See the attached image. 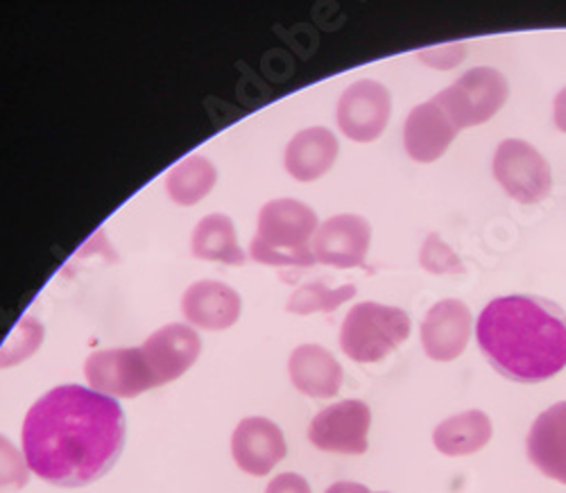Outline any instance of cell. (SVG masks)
Wrapping results in <instances>:
<instances>
[{"mask_svg": "<svg viewBox=\"0 0 566 493\" xmlns=\"http://www.w3.org/2000/svg\"><path fill=\"white\" fill-rule=\"evenodd\" d=\"M510 84L505 75L490 66L471 69L449 88L433 95L458 132L479 127L494 118L507 103Z\"/></svg>", "mask_w": 566, "mask_h": 493, "instance_id": "5b68a950", "label": "cell"}, {"mask_svg": "<svg viewBox=\"0 0 566 493\" xmlns=\"http://www.w3.org/2000/svg\"><path fill=\"white\" fill-rule=\"evenodd\" d=\"M467 55H469V45L464 41L421 48V51L417 53L419 62L427 64L433 71H451V69L460 66L467 60Z\"/></svg>", "mask_w": 566, "mask_h": 493, "instance_id": "484cf974", "label": "cell"}, {"mask_svg": "<svg viewBox=\"0 0 566 493\" xmlns=\"http://www.w3.org/2000/svg\"><path fill=\"white\" fill-rule=\"evenodd\" d=\"M191 252L200 261L224 265H243L248 261L239 238H235V227L224 213H211L198 222L191 238Z\"/></svg>", "mask_w": 566, "mask_h": 493, "instance_id": "ffe728a7", "label": "cell"}, {"mask_svg": "<svg viewBox=\"0 0 566 493\" xmlns=\"http://www.w3.org/2000/svg\"><path fill=\"white\" fill-rule=\"evenodd\" d=\"M371 227L356 213H340L322 222L313 235L315 263L332 268H363L369 252Z\"/></svg>", "mask_w": 566, "mask_h": 493, "instance_id": "30bf717a", "label": "cell"}, {"mask_svg": "<svg viewBox=\"0 0 566 493\" xmlns=\"http://www.w3.org/2000/svg\"><path fill=\"white\" fill-rule=\"evenodd\" d=\"M492 439V421L481 410H467L444 419L433 430V443L442 455L462 458L485 449Z\"/></svg>", "mask_w": 566, "mask_h": 493, "instance_id": "d6986e66", "label": "cell"}, {"mask_svg": "<svg viewBox=\"0 0 566 493\" xmlns=\"http://www.w3.org/2000/svg\"><path fill=\"white\" fill-rule=\"evenodd\" d=\"M241 294L222 281H196L181 294V313L188 324L205 331H227L241 317Z\"/></svg>", "mask_w": 566, "mask_h": 493, "instance_id": "5bb4252c", "label": "cell"}, {"mask_svg": "<svg viewBox=\"0 0 566 493\" xmlns=\"http://www.w3.org/2000/svg\"><path fill=\"white\" fill-rule=\"evenodd\" d=\"M553 118L559 132L566 134V86L555 95V103H553Z\"/></svg>", "mask_w": 566, "mask_h": 493, "instance_id": "83f0119b", "label": "cell"}, {"mask_svg": "<svg viewBox=\"0 0 566 493\" xmlns=\"http://www.w3.org/2000/svg\"><path fill=\"white\" fill-rule=\"evenodd\" d=\"M410 337L406 311L365 302L354 306L340 328V349L354 363H381Z\"/></svg>", "mask_w": 566, "mask_h": 493, "instance_id": "277c9868", "label": "cell"}, {"mask_svg": "<svg viewBox=\"0 0 566 493\" xmlns=\"http://www.w3.org/2000/svg\"><path fill=\"white\" fill-rule=\"evenodd\" d=\"M265 493H313L306 478L297 473H281L265 486Z\"/></svg>", "mask_w": 566, "mask_h": 493, "instance_id": "4316f807", "label": "cell"}, {"mask_svg": "<svg viewBox=\"0 0 566 493\" xmlns=\"http://www.w3.org/2000/svg\"><path fill=\"white\" fill-rule=\"evenodd\" d=\"M30 480V466L25 455L14 443L0 434V491H19Z\"/></svg>", "mask_w": 566, "mask_h": 493, "instance_id": "d4e9b609", "label": "cell"}, {"mask_svg": "<svg viewBox=\"0 0 566 493\" xmlns=\"http://www.w3.org/2000/svg\"><path fill=\"white\" fill-rule=\"evenodd\" d=\"M526 451L539 473L566 484V401L551 406L535 419Z\"/></svg>", "mask_w": 566, "mask_h": 493, "instance_id": "2e32d148", "label": "cell"}, {"mask_svg": "<svg viewBox=\"0 0 566 493\" xmlns=\"http://www.w3.org/2000/svg\"><path fill=\"white\" fill-rule=\"evenodd\" d=\"M200 352V335L186 324H168L155 331L140 347L157 387L184 376L196 365Z\"/></svg>", "mask_w": 566, "mask_h": 493, "instance_id": "8fae6325", "label": "cell"}, {"mask_svg": "<svg viewBox=\"0 0 566 493\" xmlns=\"http://www.w3.org/2000/svg\"><path fill=\"white\" fill-rule=\"evenodd\" d=\"M324 493H374V491H369L365 484H358V482H336Z\"/></svg>", "mask_w": 566, "mask_h": 493, "instance_id": "f1b7e54d", "label": "cell"}, {"mask_svg": "<svg viewBox=\"0 0 566 493\" xmlns=\"http://www.w3.org/2000/svg\"><path fill=\"white\" fill-rule=\"evenodd\" d=\"M384 493H386V491H384Z\"/></svg>", "mask_w": 566, "mask_h": 493, "instance_id": "f546056e", "label": "cell"}, {"mask_svg": "<svg viewBox=\"0 0 566 493\" xmlns=\"http://www.w3.org/2000/svg\"><path fill=\"white\" fill-rule=\"evenodd\" d=\"M84 376L93 391L112 399H134L157 387L140 347L91 354L84 363Z\"/></svg>", "mask_w": 566, "mask_h": 493, "instance_id": "52a82bcc", "label": "cell"}, {"mask_svg": "<svg viewBox=\"0 0 566 493\" xmlns=\"http://www.w3.org/2000/svg\"><path fill=\"white\" fill-rule=\"evenodd\" d=\"M421 347L436 363H451L464 354L471 337V313L458 300L436 304L421 322Z\"/></svg>", "mask_w": 566, "mask_h": 493, "instance_id": "4fadbf2b", "label": "cell"}, {"mask_svg": "<svg viewBox=\"0 0 566 493\" xmlns=\"http://www.w3.org/2000/svg\"><path fill=\"white\" fill-rule=\"evenodd\" d=\"M458 136V129L444 114V109L433 101L417 105L403 125L406 153L417 164L438 161Z\"/></svg>", "mask_w": 566, "mask_h": 493, "instance_id": "9a60e30c", "label": "cell"}, {"mask_svg": "<svg viewBox=\"0 0 566 493\" xmlns=\"http://www.w3.org/2000/svg\"><path fill=\"white\" fill-rule=\"evenodd\" d=\"M338 138L326 127H308L295 134L283 155V164L293 179L315 181L334 168L338 159Z\"/></svg>", "mask_w": 566, "mask_h": 493, "instance_id": "ac0fdd59", "label": "cell"}, {"mask_svg": "<svg viewBox=\"0 0 566 493\" xmlns=\"http://www.w3.org/2000/svg\"><path fill=\"white\" fill-rule=\"evenodd\" d=\"M419 265L431 274H438V276L464 274L467 272L464 263L458 259V254L438 233H429L427 240H423L421 252H419Z\"/></svg>", "mask_w": 566, "mask_h": 493, "instance_id": "cb8c5ba5", "label": "cell"}, {"mask_svg": "<svg viewBox=\"0 0 566 493\" xmlns=\"http://www.w3.org/2000/svg\"><path fill=\"white\" fill-rule=\"evenodd\" d=\"M286 439L281 428L265 417H248L231 434V455L241 471L250 475H268L286 458Z\"/></svg>", "mask_w": 566, "mask_h": 493, "instance_id": "7c38bea8", "label": "cell"}, {"mask_svg": "<svg viewBox=\"0 0 566 493\" xmlns=\"http://www.w3.org/2000/svg\"><path fill=\"white\" fill-rule=\"evenodd\" d=\"M293 385L313 399H332L340 391L345 371L343 365L319 344H302L289 360Z\"/></svg>", "mask_w": 566, "mask_h": 493, "instance_id": "e0dca14e", "label": "cell"}, {"mask_svg": "<svg viewBox=\"0 0 566 493\" xmlns=\"http://www.w3.org/2000/svg\"><path fill=\"white\" fill-rule=\"evenodd\" d=\"M23 455L34 475L75 489L101 480L125 447L118 401L82 385L51 389L23 419Z\"/></svg>", "mask_w": 566, "mask_h": 493, "instance_id": "6da1fadb", "label": "cell"}, {"mask_svg": "<svg viewBox=\"0 0 566 493\" xmlns=\"http://www.w3.org/2000/svg\"><path fill=\"white\" fill-rule=\"evenodd\" d=\"M390 114V88L376 80H358L343 91L336 118L347 138L356 143H371L386 132Z\"/></svg>", "mask_w": 566, "mask_h": 493, "instance_id": "ba28073f", "label": "cell"}, {"mask_svg": "<svg viewBox=\"0 0 566 493\" xmlns=\"http://www.w3.org/2000/svg\"><path fill=\"white\" fill-rule=\"evenodd\" d=\"M494 179L518 204H539L551 195L553 175L537 147L522 138L503 140L492 161Z\"/></svg>", "mask_w": 566, "mask_h": 493, "instance_id": "8992f818", "label": "cell"}, {"mask_svg": "<svg viewBox=\"0 0 566 493\" xmlns=\"http://www.w3.org/2000/svg\"><path fill=\"white\" fill-rule=\"evenodd\" d=\"M41 342L43 326L32 315L21 317L3 347H0V369L17 367L23 360H28L41 347Z\"/></svg>", "mask_w": 566, "mask_h": 493, "instance_id": "603a6c76", "label": "cell"}, {"mask_svg": "<svg viewBox=\"0 0 566 493\" xmlns=\"http://www.w3.org/2000/svg\"><path fill=\"white\" fill-rule=\"evenodd\" d=\"M218 181L216 166L202 157L191 155L181 159L166 177V192L179 207H193L202 202Z\"/></svg>", "mask_w": 566, "mask_h": 493, "instance_id": "44dd1931", "label": "cell"}, {"mask_svg": "<svg viewBox=\"0 0 566 493\" xmlns=\"http://www.w3.org/2000/svg\"><path fill=\"white\" fill-rule=\"evenodd\" d=\"M317 213L297 200H272L259 211L250 256L272 268H311V242L317 231Z\"/></svg>", "mask_w": 566, "mask_h": 493, "instance_id": "3957f363", "label": "cell"}, {"mask_svg": "<svg viewBox=\"0 0 566 493\" xmlns=\"http://www.w3.org/2000/svg\"><path fill=\"white\" fill-rule=\"evenodd\" d=\"M354 285L343 287H326L322 281L306 283L297 287L286 304V311L293 315H313V313H334L345 302L356 297Z\"/></svg>", "mask_w": 566, "mask_h": 493, "instance_id": "7402d4cb", "label": "cell"}, {"mask_svg": "<svg viewBox=\"0 0 566 493\" xmlns=\"http://www.w3.org/2000/svg\"><path fill=\"white\" fill-rule=\"evenodd\" d=\"M369 426L371 410L367 403L349 399L317 412L308 426V439L324 453L363 455L367 451Z\"/></svg>", "mask_w": 566, "mask_h": 493, "instance_id": "9c48e42d", "label": "cell"}, {"mask_svg": "<svg viewBox=\"0 0 566 493\" xmlns=\"http://www.w3.org/2000/svg\"><path fill=\"white\" fill-rule=\"evenodd\" d=\"M476 339L488 363L512 382H544L566 367V313L535 294L490 302Z\"/></svg>", "mask_w": 566, "mask_h": 493, "instance_id": "7a4b0ae2", "label": "cell"}]
</instances>
